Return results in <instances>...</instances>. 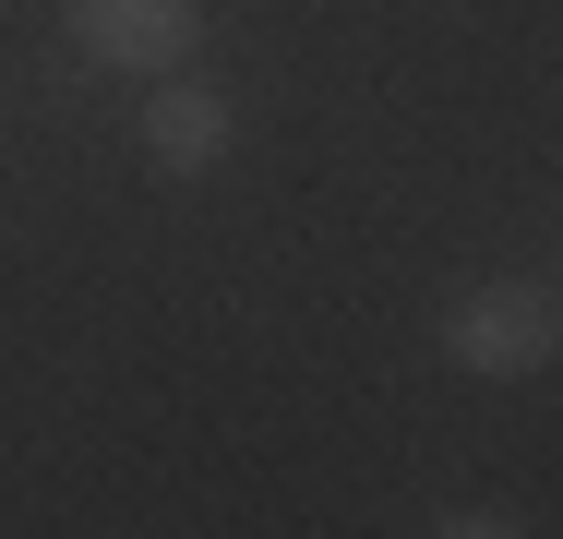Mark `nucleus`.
Instances as JSON below:
<instances>
[{
    "instance_id": "f257e3e1",
    "label": "nucleus",
    "mask_w": 563,
    "mask_h": 539,
    "mask_svg": "<svg viewBox=\"0 0 563 539\" xmlns=\"http://www.w3.org/2000/svg\"><path fill=\"white\" fill-rule=\"evenodd\" d=\"M552 288L540 276H479V288H455L444 300V360L455 372H479V384H516V372H540L552 360Z\"/></svg>"
},
{
    "instance_id": "f03ea898",
    "label": "nucleus",
    "mask_w": 563,
    "mask_h": 539,
    "mask_svg": "<svg viewBox=\"0 0 563 539\" xmlns=\"http://www.w3.org/2000/svg\"><path fill=\"white\" fill-rule=\"evenodd\" d=\"M60 24L97 73H180L205 48V0H60Z\"/></svg>"
},
{
    "instance_id": "7ed1b4c3",
    "label": "nucleus",
    "mask_w": 563,
    "mask_h": 539,
    "mask_svg": "<svg viewBox=\"0 0 563 539\" xmlns=\"http://www.w3.org/2000/svg\"><path fill=\"white\" fill-rule=\"evenodd\" d=\"M144 156H156L168 180H205V168L228 156V97H217V85H192V73H168L156 108H144Z\"/></svg>"
}]
</instances>
